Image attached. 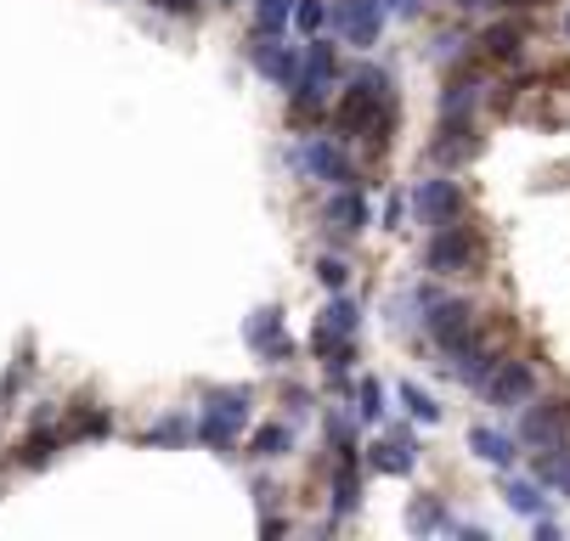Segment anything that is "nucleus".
I'll list each match as a JSON object with an SVG mask.
<instances>
[{"instance_id":"obj_1","label":"nucleus","mask_w":570,"mask_h":541,"mask_svg":"<svg viewBox=\"0 0 570 541\" xmlns=\"http://www.w3.org/2000/svg\"><path fill=\"white\" fill-rule=\"evenodd\" d=\"M418 305H423V333L441 356H458L463 344L481 338V322H474V305L469 300H447V293H430L418 288Z\"/></svg>"},{"instance_id":"obj_2","label":"nucleus","mask_w":570,"mask_h":541,"mask_svg":"<svg viewBox=\"0 0 570 541\" xmlns=\"http://www.w3.org/2000/svg\"><path fill=\"white\" fill-rule=\"evenodd\" d=\"M481 260H486V249H481V237H474L469 226H435L430 231V242H423V271H435V277H474L481 271Z\"/></svg>"},{"instance_id":"obj_3","label":"nucleus","mask_w":570,"mask_h":541,"mask_svg":"<svg viewBox=\"0 0 570 541\" xmlns=\"http://www.w3.org/2000/svg\"><path fill=\"white\" fill-rule=\"evenodd\" d=\"M249 68H255L260 79H271L277 90H289V85L305 74V52H300V45H289L282 34H260V29H255V40H249Z\"/></svg>"},{"instance_id":"obj_4","label":"nucleus","mask_w":570,"mask_h":541,"mask_svg":"<svg viewBox=\"0 0 570 541\" xmlns=\"http://www.w3.org/2000/svg\"><path fill=\"white\" fill-rule=\"evenodd\" d=\"M463 186L452 181V175H423L418 186H412V215L423 220V226H452V220H463Z\"/></svg>"},{"instance_id":"obj_5","label":"nucleus","mask_w":570,"mask_h":541,"mask_svg":"<svg viewBox=\"0 0 570 541\" xmlns=\"http://www.w3.org/2000/svg\"><path fill=\"white\" fill-rule=\"evenodd\" d=\"M327 18H334V34L345 45L367 52V45H378V34H385V0H334Z\"/></svg>"},{"instance_id":"obj_6","label":"nucleus","mask_w":570,"mask_h":541,"mask_svg":"<svg viewBox=\"0 0 570 541\" xmlns=\"http://www.w3.org/2000/svg\"><path fill=\"white\" fill-rule=\"evenodd\" d=\"M474 396H481L486 407H526L531 396H537V372H531V361H503L497 356V367L486 372V383L474 389Z\"/></svg>"},{"instance_id":"obj_7","label":"nucleus","mask_w":570,"mask_h":541,"mask_svg":"<svg viewBox=\"0 0 570 541\" xmlns=\"http://www.w3.org/2000/svg\"><path fill=\"white\" fill-rule=\"evenodd\" d=\"M294 164L311 170V175L327 181V186H356V164H351V153H345L340 141H327V136L305 141V153H294Z\"/></svg>"},{"instance_id":"obj_8","label":"nucleus","mask_w":570,"mask_h":541,"mask_svg":"<svg viewBox=\"0 0 570 541\" xmlns=\"http://www.w3.org/2000/svg\"><path fill=\"white\" fill-rule=\"evenodd\" d=\"M564 429H570V401H542L519 412V440L526 446H559Z\"/></svg>"},{"instance_id":"obj_9","label":"nucleus","mask_w":570,"mask_h":541,"mask_svg":"<svg viewBox=\"0 0 570 541\" xmlns=\"http://www.w3.org/2000/svg\"><path fill=\"white\" fill-rule=\"evenodd\" d=\"M481 153V130H474V119L463 113V119H441V130H435V141H430V159L435 164H463V159H474Z\"/></svg>"},{"instance_id":"obj_10","label":"nucleus","mask_w":570,"mask_h":541,"mask_svg":"<svg viewBox=\"0 0 570 541\" xmlns=\"http://www.w3.org/2000/svg\"><path fill=\"white\" fill-rule=\"evenodd\" d=\"M63 446H68V440H63V423H57V429H52V423H34V429L18 440L12 468H45V463H52Z\"/></svg>"},{"instance_id":"obj_11","label":"nucleus","mask_w":570,"mask_h":541,"mask_svg":"<svg viewBox=\"0 0 570 541\" xmlns=\"http://www.w3.org/2000/svg\"><path fill=\"white\" fill-rule=\"evenodd\" d=\"M481 57H486V63H497V68H514L519 57H526V29H519L514 18L492 23V29L481 34Z\"/></svg>"},{"instance_id":"obj_12","label":"nucleus","mask_w":570,"mask_h":541,"mask_svg":"<svg viewBox=\"0 0 570 541\" xmlns=\"http://www.w3.org/2000/svg\"><path fill=\"white\" fill-rule=\"evenodd\" d=\"M327 226H340V231H367V220H373V209H367V198H362V192L356 186H334V192H327Z\"/></svg>"},{"instance_id":"obj_13","label":"nucleus","mask_w":570,"mask_h":541,"mask_svg":"<svg viewBox=\"0 0 570 541\" xmlns=\"http://www.w3.org/2000/svg\"><path fill=\"white\" fill-rule=\"evenodd\" d=\"M362 327V311H356V300H345V288L327 300V311H322V322H316V356L327 350L334 338H351Z\"/></svg>"},{"instance_id":"obj_14","label":"nucleus","mask_w":570,"mask_h":541,"mask_svg":"<svg viewBox=\"0 0 570 541\" xmlns=\"http://www.w3.org/2000/svg\"><path fill=\"white\" fill-rule=\"evenodd\" d=\"M204 412H221V418H232L237 429H244L249 412H255V389H244V383H209L204 389Z\"/></svg>"},{"instance_id":"obj_15","label":"nucleus","mask_w":570,"mask_h":541,"mask_svg":"<svg viewBox=\"0 0 570 541\" xmlns=\"http://www.w3.org/2000/svg\"><path fill=\"white\" fill-rule=\"evenodd\" d=\"M367 468L390 474V479L412 474V434H390V440H373V446H367Z\"/></svg>"},{"instance_id":"obj_16","label":"nucleus","mask_w":570,"mask_h":541,"mask_svg":"<svg viewBox=\"0 0 570 541\" xmlns=\"http://www.w3.org/2000/svg\"><path fill=\"white\" fill-rule=\"evenodd\" d=\"M356 508H362V479H356V463H334V490H327V519L345 524Z\"/></svg>"},{"instance_id":"obj_17","label":"nucleus","mask_w":570,"mask_h":541,"mask_svg":"<svg viewBox=\"0 0 570 541\" xmlns=\"http://www.w3.org/2000/svg\"><path fill=\"white\" fill-rule=\"evenodd\" d=\"M469 452H474V457H486L492 468H514V457H519V452H514V434L486 429V423H481V429H469Z\"/></svg>"},{"instance_id":"obj_18","label":"nucleus","mask_w":570,"mask_h":541,"mask_svg":"<svg viewBox=\"0 0 570 541\" xmlns=\"http://www.w3.org/2000/svg\"><path fill=\"white\" fill-rule=\"evenodd\" d=\"M103 434H114V412L108 407H74L68 418H63V440H103Z\"/></svg>"},{"instance_id":"obj_19","label":"nucleus","mask_w":570,"mask_h":541,"mask_svg":"<svg viewBox=\"0 0 570 541\" xmlns=\"http://www.w3.org/2000/svg\"><path fill=\"white\" fill-rule=\"evenodd\" d=\"M407 530H412V535L452 530V513H447V502L435 497V490H423V497H412V508H407Z\"/></svg>"},{"instance_id":"obj_20","label":"nucleus","mask_w":570,"mask_h":541,"mask_svg":"<svg viewBox=\"0 0 570 541\" xmlns=\"http://www.w3.org/2000/svg\"><path fill=\"white\" fill-rule=\"evenodd\" d=\"M289 452H294V429L289 423H260L249 434V457H260V463H277V457H289Z\"/></svg>"},{"instance_id":"obj_21","label":"nucleus","mask_w":570,"mask_h":541,"mask_svg":"<svg viewBox=\"0 0 570 541\" xmlns=\"http://www.w3.org/2000/svg\"><path fill=\"white\" fill-rule=\"evenodd\" d=\"M503 502H508V513H519V519H542L548 513V497L531 485V479H503Z\"/></svg>"},{"instance_id":"obj_22","label":"nucleus","mask_w":570,"mask_h":541,"mask_svg":"<svg viewBox=\"0 0 570 541\" xmlns=\"http://www.w3.org/2000/svg\"><path fill=\"white\" fill-rule=\"evenodd\" d=\"M474 102H481V79H474V74H452L447 90H441V119H463Z\"/></svg>"},{"instance_id":"obj_23","label":"nucleus","mask_w":570,"mask_h":541,"mask_svg":"<svg viewBox=\"0 0 570 541\" xmlns=\"http://www.w3.org/2000/svg\"><path fill=\"white\" fill-rule=\"evenodd\" d=\"M305 79H316V85H334V79H340L334 40H311V45H305Z\"/></svg>"},{"instance_id":"obj_24","label":"nucleus","mask_w":570,"mask_h":541,"mask_svg":"<svg viewBox=\"0 0 570 541\" xmlns=\"http://www.w3.org/2000/svg\"><path fill=\"white\" fill-rule=\"evenodd\" d=\"M204 446H215L221 457H232V446H237V423L232 418H221V412H198V429H193Z\"/></svg>"},{"instance_id":"obj_25","label":"nucleus","mask_w":570,"mask_h":541,"mask_svg":"<svg viewBox=\"0 0 570 541\" xmlns=\"http://www.w3.org/2000/svg\"><path fill=\"white\" fill-rule=\"evenodd\" d=\"M385 412H390V389L378 378H362L356 383V418L362 423H385Z\"/></svg>"},{"instance_id":"obj_26","label":"nucleus","mask_w":570,"mask_h":541,"mask_svg":"<svg viewBox=\"0 0 570 541\" xmlns=\"http://www.w3.org/2000/svg\"><path fill=\"white\" fill-rule=\"evenodd\" d=\"M322 434H327V446L340 452V463H356V457H362V446H356V423H351L345 412L327 418V423H322Z\"/></svg>"},{"instance_id":"obj_27","label":"nucleus","mask_w":570,"mask_h":541,"mask_svg":"<svg viewBox=\"0 0 570 541\" xmlns=\"http://www.w3.org/2000/svg\"><path fill=\"white\" fill-rule=\"evenodd\" d=\"M294 23V0H255V29L260 34H289Z\"/></svg>"},{"instance_id":"obj_28","label":"nucleus","mask_w":570,"mask_h":541,"mask_svg":"<svg viewBox=\"0 0 570 541\" xmlns=\"http://www.w3.org/2000/svg\"><path fill=\"white\" fill-rule=\"evenodd\" d=\"M282 333V311L277 305H260L249 322H244V338H249V350H260V344H271Z\"/></svg>"},{"instance_id":"obj_29","label":"nucleus","mask_w":570,"mask_h":541,"mask_svg":"<svg viewBox=\"0 0 570 541\" xmlns=\"http://www.w3.org/2000/svg\"><path fill=\"white\" fill-rule=\"evenodd\" d=\"M396 396H401V407H407L418 423H441V401L430 396V389H418V383H401Z\"/></svg>"},{"instance_id":"obj_30","label":"nucleus","mask_w":570,"mask_h":541,"mask_svg":"<svg viewBox=\"0 0 570 541\" xmlns=\"http://www.w3.org/2000/svg\"><path fill=\"white\" fill-rule=\"evenodd\" d=\"M553 452H559V457H542V463H537V479H542V485H559L564 497H570V446H553Z\"/></svg>"},{"instance_id":"obj_31","label":"nucleus","mask_w":570,"mask_h":541,"mask_svg":"<svg viewBox=\"0 0 570 541\" xmlns=\"http://www.w3.org/2000/svg\"><path fill=\"white\" fill-rule=\"evenodd\" d=\"M186 434H193V423H186V418H159L148 434H141V440H148V446H181V440Z\"/></svg>"},{"instance_id":"obj_32","label":"nucleus","mask_w":570,"mask_h":541,"mask_svg":"<svg viewBox=\"0 0 570 541\" xmlns=\"http://www.w3.org/2000/svg\"><path fill=\"white\" fill-rule=\"evenodd\" d=\"M316 282H322L327 293H340V288L351 282V266H345L340 255H322V260H316Z\"/></svg>"},{"instance_id":"obj_33","label":"nucleus","mask_w":570,"mask_h":541,"mask_svg":"<svg viewBox=\"0 0 570 541\" xmlns=\"http://www.w3.org/2000/svg\"><path fill=\"white\" fill-rule=\"evenodd\" d=\"M327 23V0H294V29L300 34H316Z\"/></svg>"},{"instance_id":"obj_34","label":"nucleus","mask_w":570,"mask_h":541,"mask_svg":"<svg viewBox=\"0 0 570 541\" xmlns=\"http://www.w3.org/2000/svg\"><path fill=\"white\" fill-rule=\"evenodd\" d=\"M255 356H260L266 367H289V361H294V338H289V333H277L271 344H260Z\"/></svg>"},{"instance_id":"obj_35","label":"nucleus","mask_w":570,"mask_h":541,"mask_svg":"<svg viewBox=\"0 0 570 541\" xmlns=\"http://www.w3.org/2000/svg\"><path fill=\"white\" fill-rule=\"evenodd\" d=\"M148 7H159V12H170V18H198L204 0H148Z\"/></svg>"},{"instance_id":"obj_36","label":"nucleus","mask_w":570,"mask_h":541,"mask_svg":"<svg viewBox=\"0 0 570 541\" xmlns=\"http://www.w3.org/2000/svg\"><path fill=\"white\" fill-rule=\"evenodd\" d=\"M282 401H289V412H311V389H300V383H294Z\"/></svg>"},{"instance_id":"obj_37","label":"nucleus","mask_w":570,"mask_h":541,"mask_svg":"<svg viewBox=\"0 0 570 541\" xmlns=\"http://www.w3.org/2000/svg\"><path fill=\"white\" fill-rule=\"evenodd\" d=\"M260 530H266V535H282V530H289V519H277V513H266V519H260Z\"/></svg>"},{"instance_id":"obj_38","label":"nucleus","mask_w":570,"mask_h":541,"mask_svg":"<svg viewBox=\"0 0 570 541\" xmlns=\"http://www.w3.org/2000/svg\"><path fill=\"white\" fill-rule=\"evenodd\" d=\"M385 12H401V18H412V12H418V0H385Z\"/></svg>"},{"instance_id":"obj_39","label":"nucleus","mask_w":570,"mask_h":541,"mask_svg":"<svg viewBox=\"0 0 570 541\" xmlns=\"http://www.w3.org/2000/svg\"><path fill=\"white\" fill-rule=\"evenodd\" d=\"M458 12H481V7H497V0H452Z\"/></svg>"},{"instance_id":"obj_40","label":"nucleus","mask_w":570,"mask_h":541,"mask_svg":"<svg viewBox=\"0 0 570 541\" xmlns=\"http://www.w3.org/2000/svg\"><path fill=\"white\" fill-rule=\"evenodd\" d=\"M564 34H570V12H564Z\"/></svg>"}]
</instances>
